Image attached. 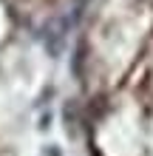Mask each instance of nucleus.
I'll return each instance as SVG.
<instances>
[{
    "label": "nucleus",
    "mask_w": 153,
    "mask_h": 156,
    "mask_svg": "<svg viewBox=\"0 0 153 156\" xmlns=\"http://www.w3.org/2000/svg\"><path fill=\"white\" fill-rule=\"evenodd\" d=\"M148 3H153V0H148Z\"/></svg>",
    "instance_id": "nucleus-1"
}]
</instances>
